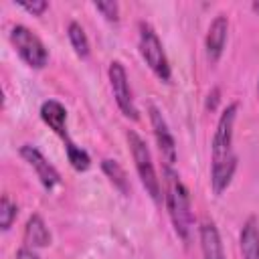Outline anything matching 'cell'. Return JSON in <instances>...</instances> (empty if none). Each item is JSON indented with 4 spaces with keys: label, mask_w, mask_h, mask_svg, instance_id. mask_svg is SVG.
<instances>
[{
    "label": "cell",
    "mask_w": 259,
    "mask_h": 259,
    "mask_svg": "<svg viewBox=\"0 0 259 259\" xmlns=\"http://www.w3.org/2000/svg\"><path fill=\"white\" fill-rule=\"evenodd\" d=\"M16 214H18L16 202H12V200L4 194V196L0 198V229H2V231H8V229L12 227Z\"/></svg>",
    "instance_id": "obj_17"
},
{
    "label": "cell",
    "mask_w": 259,
    "mask_h": 259,
    "mask_svg": "<svg viewBox=\"0 0 259 259\" xmlns=\"http://www.w3.org/2000/svg\"><path fill=\"white\" fill-rule=\"evenodd\" d=\"M251 10H253V12H257V14H259V0H257V2H253V4H251Z\"/></svg>",
    "instance_id": "obj_22"
},
{
    "label": "cell",
    "mask_w": 259,
    "mask_h": 259,
    "mask_svg": "<svg viewBox=\"0 0 259 259\" xmlns=\"http://www.w3.org/2000/svg\"><path fill=\"white\" fill-rule=\"evenodd\" d=\"M239 103H229L219 115L217 130L210 144V184L214 194H223L233 180L237 168V156L233 152V127L237 119Z\"/></svg>",
    "instance_id": "obj_1"
},
{
    "label": "cell",
    "mask_w": 259,
    "mask_h": 259,
    "mask_svg": "<svg viewBox=\"0 0 259 259\" xmlns=\"http://www.w3.org/2000/svg\"><path fill=\"white\" fill-rule=\"evenodd\" d=\"M107 77H109V85H111V91H113V99L119 107V111L130 117V119H138L140 113H138V107L134 103V95H132V89H130V81H127V73H125V67L119 63V61H111L109 63V69H107Z\"/></svg>",
    "instance_id": "obj_6"
},
{
    "label": "cell",
    "mask_w": 259,
    "mask_h": 259,
    "mask_svg": "<svg viewBox=\"0 0 259 259\" xmlns=\"http://www.w3.org/2000/svg\"><path fill=\"white\" fill-rule=\"evenodd\" d=\"M198 239H200V251L202 259H227L223 241L219 235V229L212 221H202L198 227Z\"/></svg>",
    "instance_id": "obj_10"
},
{
    "label": "cell",
    "mask_w": 259,
    "mask_h": 259,
    "mask_svg": "<svg viewBox=\"0 0 259 259\" xmlns=\"http://www.w3.org/2000/svg\"><path fill=\"white\" fill-rule=\"evenodd\" d=\"M67 34H69V40H71V47L75 49L77 57L81 59H87L89 57V38L85 34V28L77 22V20H71L69 26H67Z\"/></svg>",
    "instance_id": "obj_14"
},
{
    "label": "cell",
    "mask_w": 259,
    "mask_h": 259,
    "mask_svg": "<svg viewBox=\"0 0 259 259\" xmlns=\"http://www.w3.org/2000/svg\"><path fill=\"white\" fill-rule=\"evenodd\" d=\"M227 36H229V18L225 14H219L210 26H208V32H206V38H204V49H206V57L210 63H217L225 51V42H227Z\"/></svg>",
    "instance_id": "obj_9"
},
{
    "label": "cell",
    "mask_w": 259,
    "mask_h": 259,
    "mask_svg": "<svg viewBox=\"0 0 259 259\" xmlns=\"http://www.w3.org/2000/svg\"><path fill=\"white\" fill-rule=\"evenodd\" d=\"M138 47H140V55L142 59L146 61V65L152 69V73L168 83L170 77H172V71H170V63L166 59V53H164V47H162V40L158 38L156 30L148 24V22H140V36H138Z\"/></svg>",
    "instance_id": "obj_4"
},
{
    "label": "cell",
    "mask_w": 259,
    "mask_h": 259,
    "mask_svg": "<svg viewBox=\"0 0 259 259\" xmlns=\"http://www.w3.org/2000/svg\"><path fill=\"white\" fill-rule=\"evenodd\" d=\"M125 140L130 144V152H132V158H134V164H136V170H138V176L146 188V192L150 194V198L160 204L162 202V186H160V178L156 174V168L152 164V154L148 150V144L134 132L130 130L125 134Z\"/></svg>",
    "instance_id": "obj_3"
},
{
    "label": "cell",
    "mask_w": 259,
    "mask_h": 259,
    "mask_svg": "<svg viewBox=\"0 0 259 259\" xmlns=\"http://www.w3.org/2000/svg\"><path fill=\"white\" fill-rule=\"evenodd\" d=\"M93 6L109 22H117L119 20V6H117V2H113V0H101V2H93Z\"/></svg>",
    "instance_id": "obj_18"
},
{
    "label": "cell",
    "mask_w": 259,
    "mask_h": 259,
    "mask_svg": "<svg viewBox=\"0 0 259 259\" xmlns=\"http://www.w3.org/2000/svg\"><path fill=\"white\" fill-rule=\"evenodd\" d=\"M239 247L243 259H259V221L255 217H249L243 223L239 235Z\"/></svg>",
    "instance_id": "obj_12"
},
{
    "label": "cell",
    "mask_w": 259,
    "mask_h": 259,
    "mask_svg": "<svg viewBox=\"0 0 259 259\" xmlns=\"http://www.w3.org/2000/svg\"><path fill=\"white\" fill-rule=\"evenodd\" d=\"M257 93H259V83H257Z\"/></svg>",
    "instance_id": "obj_23"
},
{
    "label": "cell",
    "mask_w": 259,
    "mask_h": 259,
    "mask_svg": "<svg viewBox=\"0 0 259 259\" xmlns=\"http://www.w3.org/2000/svg\"><path fill=\"white\" fill-rule=\"evenodd\" d=\"M219 95H221V91H219V87H214V89L208 93V97H206V109H210V111H214V109H217Z\"/></svg>",
    "instance_id": "obj_20"
},
{
    "label": "cell",
    "mask_w": 259,
    "mask_h": 259,
    "mask_svg": "<svg viewBox=\"0 0 259 259\" xmlns=\"http://www.w3.org/2000/svg\"><path fill=\"white\" fill-rule=\"evenodd\" d=\"M16 259H38V255L32 249H28V247H20L16 251Z\"/></svg>",
    "instance_id": "obj_21"
},
{
    "label": "cell",
    "mask_w": 259,
    "mask_h": 259,
    "mask_svg": "<svg viewBox=\"0 0 259 259\" xmlns=\"http://www.w3.org/2000/svg\"><path fill=\"white\" fill-rule=\"evenodd\" d=\"M148 111H150V123H152V130H154L160 154L164 158V166H174V162H176V142H174V136L168 130V123H166L164 115L160 113V109L156 105H150Z\"/></svg>",
    "instance_id": "obj_8"
},
{
    "label": "cell",
    "mask_w": 259,
    "mask_h": 259,
    "mask_svg": "<svg viewBox=\"0 0 259 259\" xmlns=\"http://www.w3.org/2000/svg\"><path fill=\"white\" fill-rule=\"evenodd\" d=\"M40 117L42 121L63 140L69 142V134H67V109L61 101L57 99H49L40 105Z\"/></svg>",
    "instance_id": "obj_11"
},
{
    "label": "cell",
    "mask_w": 259,
    "mask_h": 259,
    "mask_svg": "<svg viewBox=\"0 0 259 259\" xmlns=\"http://www.w3.org/2000/svg\"><path fill=\"white\" fill-rule=\"evenodd\" d=\"M10 42L20 55V59L32 67V69H42L49 61V51L45 42L24 24H14L10 28Z\"/></svg>",
    "instance_id": "obj_5"
},
{
    "label": "cell",
    "mask_w": 259,
    "mask_h": 259,
    "mask_svg": "<svg viewBox=\"0 0 259 259\" xmlns=\"http://www.w3.org/2000/svg\"><path fill=\"white\" fill-rule=\"evenodd\" d=\"M65 150H67V158H69L71 166H73L77 172H85V170L91 166V158H89V154H87L83 148L75 146L71 140L65 142Z\"/></svg>",
    "instance_id": "obj_16"
},
{
    "label": "cell",
    "mask_w": 259,
    "mask_h": 259,
    "mask_svg": "<svg viewBox=\"0 0 259 259\" xmlns=\"http://www.w3.org/2000/svg\"><path fill=\"white\" fill-rule=\"evenodd\" d=\"M164 200L176 235L184 243H188L194 223L190 210V192L172 166H164Z\"/></svg>",
    "instance_id": "obj_2"
},
{
    "label": "cell",
    "mask_w": 259,
    "mask_h": 259,
    "mask_svg": "<svg viewBox=\"0 0 259 259\" xmlns=\"http://www.w3.org/2000/svg\"><path fill=\"white\" fill-rule=\"evenodd\" d=\"M24 241L28 247H47L51 245V231L45 225L40 214H30L24 227Z\"/></svg>",
    "instance_id": "obj_13"
},
{
    "label": "cell",
    "mask_w": 259,
    "mask_h": 259,
    "mask_svg": "<svg viewBox=\"0 0 259 259\" xmlns=\"http://www.w3.org/2000/svg\"><path fill=\"white\" fill-rule=\"evenodd\" d=\"M18 6L20 8H24L26 12H30L32 16H40L47 8H49V4L45 2V0H32V2H18Z\"/></svg>",
    "instance_id": "obj_19"
},
{
    "label": "cell",
    "mask_w": 259,
    "mask_h": 259,
    "mask_svg": "<svg viewBox=\"0 0 259 259\" xmlns=\"http://www.w3.org/2000/svg\"><path fill=\"white\" fill-rule=\"evenodd\" d=\"M101 170L107 174V178L113 182V186H115V188H119L123 194H130V182H127L125 170H123L115 160L105 158V160L101 162Z\"/></svg>",
    "instance_id": "obj_15"
},
{
    "label": "cell",
    "mask_w": 259,
    "mask_h": 259,
    "mask_svg": "<svg viewBox=\"0 0 259 259\" xmlns=\"http://www.w3.org/2000/svg\"><path fill=\"white\" fill-rule=\"evenodd\" d=\"M20 156L24 158V162L36 172V176H38V180H40V184L47 188V190H51V188H55L59 182H61V176H59V172H57V168L42 156V152L38 150V148H34V146H30V144H24L22 148H20Z\"/></svg>",
    "instance_id": "obj_7"
}]
</instances>
